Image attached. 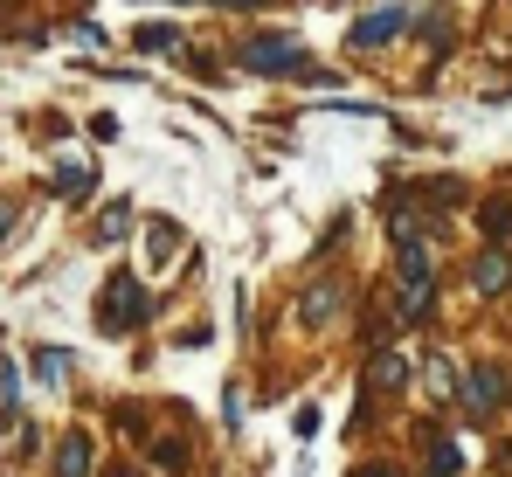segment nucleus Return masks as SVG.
I'll use <instances>...</instances> for the list:
<instances>
[{
    "label": "nucleus",
    "mask_w": 512,
    "mask_h": 477,
    "mask_svg": "<svg viewBox=\"0 0 512 477\" xmlns=\"http://www.w3.org/2000/svg\"><path fill=\"white\" fill-rule=\"evenodd\" d=\"M173 42H180L173 28H139V49H153V56H160V49H173Z\"/></svg>",
    "instance_id": "4468645a"
},
{
    "label": "nucleus",
    "mask_w": 512,
    "mask_h": 477,
    "mask_svg": "<svg viewBox=\"0 0 512 477\" xmlns=\"http://www.w3.org/2000/svg\"><path fill=\"white\" fill-rule=\"evenodd\" d=\"M464 471V450H457V443H436V450H429V477H457Z\"/></svg>",
    "instance_id": "9b49d317"
},
{
    "label": "nucleus",
    "mask_w": 512,
    "mask_h": 477,
    "mask_svg": "<svg viewBox=\"0 0 512 477\" xmlns=\"http://www.w3.org/2000/svg\"><path fill=\"white\" fill-rule=\"evenodd\" d=\"M70 367H77V360H70L63 346H42V353H35V374H42L49 388H63V381H70Z\"/></svg>",
    "instance_id": "1a4fd4ad"
},
{
    "label": "nucleus",
    "mask_w": 512,
    "mask_h": 477,
    "mask_svg": "<svg viewBox=\"0 0 512 477\" xmlns=\"http://www.w3.org/2000/svg\"><path fill=\"white\" fill-rule=\"evenodd\" d=\"M457 395H464L471 415H492V408L506 401V374H499V367H471V374L457 381Z\"/></svg>",
    "instance_id": "20e7f679"
},
{
    "label": "nucleus",
    "mask_w": 512,
    "mask_h": 477,
    "mask_svg": "<svg viewBox=\"0 0 512 477\" xmlns=\"http://www.w3.org/2000/svg\"><path fill=\"white\" fill-rule=\"evenodd\" d=\"M402 28H409V14H402V7H381V14L353 21V42H360V49H381V42H395Z\"/></svg>",
    "instance_id": "39448f33"
},
{
    "label": "nucleus",
    "mask_w": 512,
    "mask_h": 477,
    "mask_svg": "<svg viewBox=\"0 0 512 477\" xmlns=\"http://www.w3.org/2000/svg\"><path fill=\"white\" fill-rule=\"evenodd\" d=\"M374 388H409V360L381 353V360H374Z\"/></svg>",
    "instance_id": "9d476101"
},
{
    "label": "nucleus",
    "mask_w": 512,
    "mask_h": 477,
    "mask_svg": "<svg viewBox=\"0 0 512 477\" xmlns=\"http://www.w3.org/2000/svg\"><path fill=\"white\" fill-rule=\"evenodd\" d=\"M485 229L492 236H512V201H485Z\"/></svg>",
    "instance_id": "ddd939ff"
},
{
    "label": "nucleus",
    "mask_w": 512,
    "mask_h": 477,
    "mask_svg": "<svg viewBox=\"0 0 512 477\" xmlns=\"http://www.w3.org/2000/svg\"><path fill=\"white\" fill-rule=\"evenodd\" d=\"M0 401H7V415L21 408V374H14V367H0Z\"/></svg>",
    "instance_id": "2eb2a0df"
},
{
    "label": "nucleus",
    "mask_w": 512,
    "mask_h": 477,
    "mask_svg": "<svg viewBox=\"0 0 512 477\" xmlns=\"http://www.w3.org/2000/svg\"><path fill=\"white\" fill-rule=\"evenodd\" d=\"M353 477H388V471H381V464H367V471H353Z\"/></svg>",
    "instance_id": "f3484780"
},
{
    "label": "nucleus",
    "mask_w": 512,
    "mask_h": 477,
    "mask_svg": "<svg viewBox=\"0 0 512 477\" xmlns=\"http://www.w3.org/2000/svg\"><path fill=\"white\" fill-rule=\"evenodd\" d=\"M56 180H63V194H90V166H63Z\"/></svg>",
    "instance_id": "dca6fc26"
},
{
    "label": "nucleus",
    "mask_w": 512,
    "mask_h": 477,
    "mask_svg": "<svg viewBox=\"0 0 512 477\" xmlns=\"http://www.w3.org/2000/svg\"><path fill=\"white\" fill-rule=\"evenodd\" d=\"M429 277H436V270H429V249L423 242H402V305H395L402 318L429 312Z\"/></svg>",
    "instance_id": "f03ea898"
},
{
    "label": "nucleus",
    "mask_w": 512,
    "mask_h": 477,
    "mask_svg": "<svg viewBox=\"0 0 512 477\" xmlns=\"http://www.w3.org/2000/svg\"><path fill=\"white\" fill-rule=\"evenodd\" d=\"M243 63L263 70V77H284V70H305V56H298V42H284V35H256L250 49H243Z\"/></svg>",
    "instance_id": "7ed1b4c3"
},
{
    "label": "nucleus",
    "mask_w": 512,
    "mask_h": 477,
    "mask_svg": "<svg viewBox=\"0 0 512 477\" xmlns=\"http://www.w3.org/2000/svg\"><path fill=\"white\" fill-rule=\"evenodd\" d=\"M56 477H90V436H63V450H56Z\"/></svg>",
    "instance_id": "6e6552de"
},
{
    "label": "nucleus",
    "mask_w": 512,
    "mask_h": 477,
    "mask_svg": "<svg viewBox=\"0 0 512 477\" xmlns=\"http://www.w3.org/2000/svg\"><path fill=\"white\" fill-rule=\"evenodd\" d=\"M111 477H139V471H111Z\"/></svg>",
    "instance_id": "a211bd4d"
},
{
    "label": "nucleus",
    "mask_w": 512,
    "mask_h": 477,
    "mask_svg": "<svg viewBox=\"0 0 512 477\" xmlns=\"http://www.w3.org/2000/svg\"><path fill=\"white\" fill-rule=\"evenodd\" d=\"M506 284H512L506 256H499V249H485V256L471 263V291H485V298H492V291H506Z\"/></svg>",
    "instance_id": "0eeeda50"
},
{
    "label": "nucleus",
    "mask_w": 512,
    "mask_h": 477,
    "mask_svg": "<svg viewBox=\"0 0 512 477\" xmlns=\"http://www.w3.org/2000/svg\"><path fill=\"white\" fill-rule=\"evenodd\" d=\"M340 305H346L340 277H326V284H312V291H305V305H298V318H305V325L319 332V325H333V312H340Z\"/></svg>",
    "instance_id": "423d86ee"
},
{
    "label": "nucleus",
    "mask_w": 512,
    "mask_h": 477,
    "mask_svg": "<svg viewBox=\"0 0 512 477\" xmlns=\"http://www.w3.org/2000/svg\"><path fill=\"white\" fill-rule=\"evenodd\" d=\"M97 325H104V332H132V325H146V291H139V277H111V284H104Z\"/></svg>",
    "instance_id": "f257e3e1"
},
{
    "label": "nucleus",
    "mask_w": 512,
    "mask_h": 477,
    "mask_svg": "<svg viewBox=\"0 0 512 477\" xmlns=\"http://www.w3.org/2000/svg\"><path fill=\"white\" fill-rule=\"evenodd\" d=\"M236 7H250V0H236Z\"/></svg>",
    "instance_id": "6ab92c4d"
},
{
    "label": "nucleus",
    "mask_w": 512,
    "mask_h": 477,
    "mask_svg": "<svg viewBox=\"0 0 512 477\" xmlns=\"http://www.w3.org/2000/svg\"><path fill=\"white\" fill-rule=\"evenodd\" d=\"M125 229H132V208L118 201V208H111V215L97 222V242H118V236H125Z\"/></svg>",
    "instance_id": "f8f14e48"
}]
</instances>
